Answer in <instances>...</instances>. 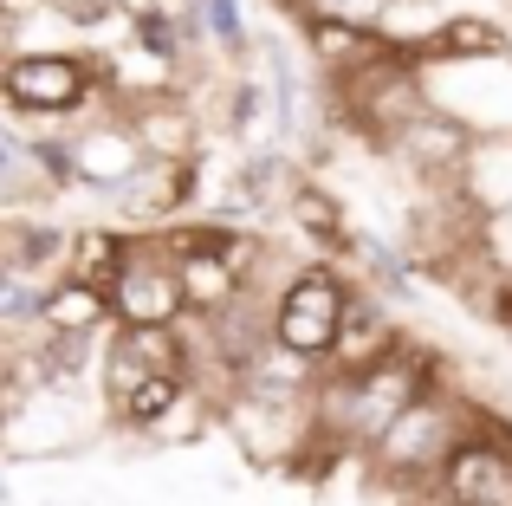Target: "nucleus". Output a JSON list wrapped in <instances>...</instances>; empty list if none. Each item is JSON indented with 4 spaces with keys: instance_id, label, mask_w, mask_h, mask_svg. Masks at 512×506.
<instances>
[{
    "instance_id": "4",
    "label": "nucleus",
    "mask_w": 512,
    "mask_h": 506,
    "mask_svg": "<svg viewBox=\"0 0 512 506\" xmlns=\"http://www.w3.org/2000/svg\"><path fill=\"white\" fill-rule=\"evenodd\" d=\"M409 506H512V416L500 403H467L448 461Z\"/></svg>"
},
{
    "instance_id": "16",
    "label": "nucleus",
    "mask_w": 512,
    "mask_h": 506,
    "mask_svg": "<svg viewBox=\"0 0 512 506\" xmlns=\"http://www.w3.org/2000/svg\"><path fill=\"white\" fill-rule=\"evenodd\" d=\"M299 52L318 72V85H338V78H357V72H370L376 59H389V52L376 46V33L338 26V20H299Z\"/></svg>"
},
{
    "instance_id": "3",
    "label": "nucleus",
    "mask_w": 512,
    "mask_h": 506,
    "mask_svg": "<svg viewBox=\"0 0 512 506\" xmlns=\"http://www.w3.org/2000/svg\"><path fill=\"white\" fill-rule=\"evenodd\" d=\"M0 104L26 130H65L85 111H104V65L78 46H20L0 65Z\"/></svg>"
},
{
    "instance_id": "15",
    "label": "nucleus",
    "mask_w": 512,
    "mask_h": 506,
    "mask_svg": "<svg viewBox=\"0 0 512 506\" xmlns=\"http://www.w3.org/2000/svg\"><path fill=\"white\" fill-rule=\"evenodd\" d=\"M454 195H461L487 228L512 221V137H474L461 176H454Z\"/></svg>"
},
{
    "instance_id": "2",
    "label": "nucleus",
    "mask_w": 512,
    "mask_h": 506,
    "mask_svg": "<svg viewBox=\"0 0 512 506\" xmlns=\"http://www.w3.org/2000/svg\"><path fill=\"white\" fill-rule=\"evenodd\" d=\"M467 403H474V396H467V383L448 377L441 390H428L415 409H402V416L357 455V468L370 474L383 494L415 500L428 481H435V468L448 461L454 435H461V422H467Z\"/></svg>"
},
{
    "instance_id": "29",
    "label": "nucleus",
    "mask_w": 512,
    "mask_h": 506,
    "mask_svg": "<svg viewBox=\"0 0 512 506\" xmlns=\"http://www.w3.org/2000/svg\"><path fill=\"white\" fill-rule=\"evenodd\" d=\"M506 26H512V20H506Z\"/></svg>"
},
{
    "instance_id": "22",
    "label": "nucleus",
    "mask_w": 512,
    "mask_h": 506,
    "mask_svg": "<svg viewBox=\"0 0 512 506\" xmlns=\"http://www.w3.org/2000/svg\"><path fill=\"white\" fill-rule=\"evenodd\" d=\"M26 169H33V182L46 189V202L78 195V150H72V130H26Z\"/></svg>"
},
{
    "instance_id": "6",
    "label": "nucleus",
    "mask_w": 512,
    "mask_h": 506,
    "mask_svg": "<svg viewBox=\"0 0 512 506\" xmlns=\"http://www.w3.org/2000/svg\"><path fill=\"white\" fill-rule=\"evenodd\" d=\"M104 435L98 390H33L0 416V461H72Z\"/></svg>"
},
{
    "instance_id": "27",
    "label": "nucleus",
    "mask_w": 512,
    "mask_h": 506,
    "mask_svg": "<svg viewBox=\"0 0 512 506\" xmlns=\"http://www.w3.org/2000/svg\"><path fill=\"white\" fill-rule=\"evenodd\" d=\"M111 7H117V20H137V13H156L163 0H111Z\"/></svg>"
},
{
    "instance_id": "14",
    "label": "nucleus",
    "mask_w": 512,
    "mask_h": 506,
    "mask_svg": "<svg viewBox=\"0 0 512 506\" xmlns=\"http://www.w3.org/2000/svg\"><path fill=\"white\" fill-rule=\"evenodd\" d=\"M312 383H318V364H305V357L279 351L273 338L260 344V351L247 357V364L227 377V396H253V403H286V409H305L312 403Z\"/></svg>"
},
{
    "instance_id": "10",
    "label": "nucleus",
    "mask_w": 512,
    "mask_h": 506,
    "mask_svg": "<svg viewBox=\"0 0 512 506\" xmlns=\"http://www.w3.org/2000/svg\"><path fill=\"white\" fill-rule=\"evenodd\" d=\"M124 130L137 137L143 163H201L208 156V117L188 91H163V98H143V104H124Z\"/></svg>"
},
{
    "instance_id": "8",
    "label": "nucleus",
    "mask_w": 512,
    "mask_h": 506,
    "mask_svg": "<svg viewBox=\"0 0 512 506\" xmlns=\"http://www.w3.org/2000/svg\"><path fill=\"white\" fill-rule=\"evenodd\" d=\"M111 299V331H150V325H182V286H175V260L156 247V234H137L130 260L104 286Z\"/></svg>"
},
{
    "instance_id": "17",
    "label": "nucleus",
    "mask_w": 512,
    "mask_h": 506,
    "mask_svg": "<svg viewBox=\"0 0 512 506\" xmlns=\"http://www.w3.org/2000/svg\"><path fill=\"white\" fill-rule=\"evenodd\" d=\"M111 331V299L104 286L78 273H59L39 299V338H104Z\"/></svg>"
},
{
    "instance_id": "24",
    "label": "nucleus",
    "mask_w": 512,
    "mask_h": 506,
    "mask_svg": "<svg viewBox=\"0 0 512 506\" xmlns=\"http://www.w3.org/2000/svg\"><path fill=\"white\" fill-rule=\"evenodd\" d=\"M279 13H286L292 26L299 20H338V26H363L370 33L376 13H383V0H273Z\"/></svg>"
},
{
    "instance_id": "25",
    "label": "nucleus",
    "mask_w": 512,
    "mask_h": 506,
    "mask_svg": "<svg viewBox=\"0 0 512 506\" xmlns=\"http://www.w3.org/2000/svg\"><path fill=\"white\" fill-rule=\"evenodd\" d=\"M474 312H487L493 325H500L506 338H512V273H500V279H493V286H487V299H480Z\"/></svg>"
},
{
    "instance_id": "20",
    "label": "nucleus",
    "mask_w": 512,
    "mask_h": 506,
    "mask_svg": "<svg viewBox=\"0 0 512 506\" xmlns=\"http://www.w3.org/2000/svg\"><path fill=\"white\" fill-rule=\"evenodd\" d=\"M137 234L117 228V221H72V253H65V273L91 279V286H111L117 266L130 260Z\"/></svg>"
},
{
    "instance_id": "28",
    "label": "nucleus",
    "mask_w": 512,
    "mask_h": 506,
    "mask_svg": "<svg viewBox=\"0 0 512 506\" xmlns=\"http://www.w3.org/2000/svg\"><path fill=\"white\" fill-rule=\"evenodd\" d=\"M0 506H13V487H7V474H0Z\"/></svg>"
},
{
    "instance_id": "13",
    "label": "nucleus",
    "mask_w": 512,
    "mask_h": 506,
    "mask_svg": "<svg viewBox=\"0 0 512 506\" xmlns=\"http://www.w3.org/2000/svg\"><path fill=\"white\" fill-rule=\"evenodd\" d=\"M65 253H72V221L52 208H26V215H0V266L26 279H59Z\"/></svg>"
},
{
    "instance_id": "26",
    "label": "nucleus",
    "mask_w": 512,
    "mask_h": 506,
    "mask_svg": "<svg viewBox=\"0 0 512 506\" xmlns=\"http://www.w3.org/2000/svg\"><path fill=\"white\" fill-rule=\"evenodd\" d=\"M20 46H26V26H13L7 13H0V65H7V59H13Z\"/></svg>"
},
{
    "instance_id": "12",
    "label": "nucleus",
    "mask_w": 512,
    "mask_h": 506,
    "mask_svg": "<svg viewBox=\"0 0 512 506\" xmlns=\"http://www.w3.org/2000/svg\"><path fill=\"white\" fill-rule=\"evenodd\" d=\"M402 338H409V325H402L396 305L376 299L370 286H357V279H350V305H344V325H338V344H331L325 370L350 377V370H363V364H376V357H389Z\"/></svg>"
},
{
    "instance_id": "5",
    "label": "nucleus",
    "mask_w": 512,
    "mask_h": 506,
    "mask_svg": "<svg viewBox=\"0 0 512 506\" xmlns=\"http://www.w3.org/2000/svg\"><path fill=\"white\" fill-rule=\"evenodd\" d=\"M344 305H350V273L338 260H292L286 279L266 292V338L279 351L305 357V364L325 370L331 344H338V325H344Z\"/></svg>"
},
{
    "instance_id": "1",
    "label": "nucleus",
    "mask_w": 512,
    "mask_h": 506,
    "mask_svg": "<svg viewBox=\"0 0 512 506\" xmlns=\"http://www.w3.org/2000/svg\"><path fill=\"white\" fill-rule=\"evenodd\" d=\"M441 383H448V351L409 331V338H402L389 357L350 370V377H338V370H318L312 403H305V422H312V435L338 442L344 455L357 461L363 448H370L376 435L402 416V409H415L428 390H441Z\"/></svg>"
},
{
    "instance_id": "23",
    "label": "nucleus",
    "mask_w": 512,
    "mask_h": 506,
    "mask_svg": "<svg viewBox=\"0 0 512 506\" xmlns=\"http://www.w3.org/2000/svg\"><path fill=\"white\" fill-rule=\"evenodd\" d=\"M26 208H52V202L26 169V130L0 117V215H26Z\"/></svg>"
},
{
    "instance_id": "9",
    "label": "nucleus",
    "mask_w": 512,
    "mask_h": 506,
    "mask_svg": "<svg viewBox=\"0 0 512 506\" xmlns=\"http://www.w3.org/2000/svg\"><path fill=\"white\" fill-rule=\"evenodd\" d=\"M467 150H474V130H467L461 117H448V111H435V104H428V111L415 117V124L402 130V137L389 143L376 163H396L402 176H409V189H454Z\"/></svg>"
},
{
    "instance_id": "7",
    "label": "nucleus",
    "mask_w": 512,
    "mask_h": 506,
    "mask_svg": "<svg viewBox=\"0 0 512 506\" xmlns=\"http://www.w3.org/2000/svg\"><path fill=\"white\" fill-rule=\"evenodd\" d=\"M214 429H227V442L240 448L253 474H286L299 461V448L312 442V422L305 409H286V403H253V396H221L214 403Z\"/></svg>"
},
{
    "instance_id": "21",
    "label": "nucleus",
    "mask_w": 512,
    "mask_h": 506,
    "mask_svg": "<svg viewBox=\"0 0 512 506\" xmlns=\"http://www.w3.org/2000/svg\"><path fill=\"white\" fill-rule=\"evenodd\" d=\"M195 7V20H201V33H208V52H214V65H227V72H253V20H247V7L240 0H188Z\"/></svg>"
},
{
    "instance_id": "18",
    "label": "nucleus",
    "mask_w": 512,
    "mask_h": 506,
    "mask_svg": "<svg viewBox=\"0 0 512 506\" xmlns=\"http://www.w3.org/2000/svg\"><path fill=\"white\" fill-rule=\"evenodd\" d=\"M487 59H512V26L500 13H467V7H454L448 26L422 52V65H487Z\"/></svg>"
},
{
    "instance_id": "11",
    "label": "nucleus",
    "mask_w": 512,
    "mask_h": 506,
    "mask_svg": "<svg viewBox=\"0 0 512 506\" xmlns=\"http://www.w3.org/2000/svg\"><path fill=\"white\" fill-rule=\"evenodd\" d=\"M279 228L312 253V260H338L357 221H350V202L331 189L325 176H299V182H292V195L279 202Z\"/></svg>"
},
{
    "instance_id": "19",
    "label": "nucleus",
    "mask_w": 512,
    "mask_h": 506,
    "mask_svg": "<svg viewBox=\"0 0 512 506\" xmlns=\"http://www.w3.org/2000/svg\"><path fill=\"white\" fill-rule=\"evenodd\" d=\"M448 0H383V13H376V46L383 52H396V59H422L428 52V39L448 26Z\"/></svg>"
}]
</instances>
